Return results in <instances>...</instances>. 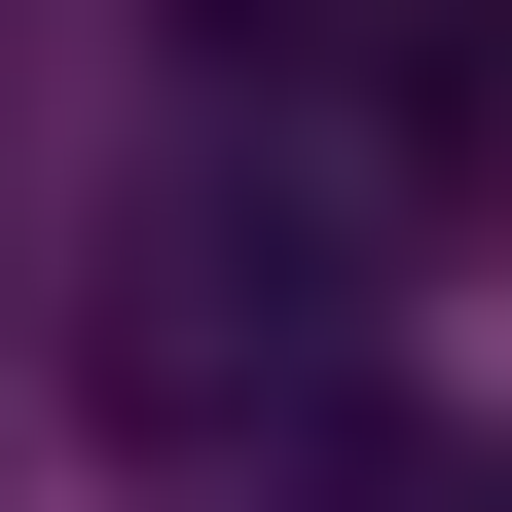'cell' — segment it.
<instances>
[{
  "label": "cell",
  "instance_id": "obj_2",
  "mask_svg": "<svg viewBox=\"0 0 512 512\" xmlns=\"http://www.w3.org/2000/svg\"><path fill=\"white\" fill-rule=\"evenodd\" d=\"M330 512H512V439H293Z\"/></svg>",
  "mask_w": 512,
  "mask_h": 512
},
{
  "label": "cell",
  "instance_id": "obj_1",
  "mask_svg": "<svg viewBox=\"0 0 512 512\" xmlns=\"http://www.w3.org/2000/svg\"><path fill=\"white\" fill-rule=\"evenodd\" d=\"M403 110H439V147H512V0H403Z\"/></svg>",
  "mask_w": 512,
  "mask_h": 512
}]
</instances>
